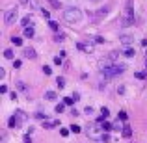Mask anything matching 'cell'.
<instances>
[{"label": "cell", "mask_w": 147, "mask_h": 143, "mask_svg": "<svg viewBox=\"0 0 147 143\" xmlns=\"http://www.w3.org/2000/svg\"><path fill=\"white\" fill-rule=\"evenodd\" d=\"M63 19H65V22L76 24V22L82 21V11H80L78 7H65L63 9Z\"/></svg>", "instance_id": "1"}, {"label": "cell", "mask_w": 147, "mask_h": 143, "mask_svg": "<svg viewBox=\"0 0 147 143\" xmlns=\"http://www.w3.org/2000/svg\"><path fill=\"white\" fill-rule=\"evenodd\" d=\"M100 73H102L104 76H108V78H112V76H117L121 75V73H125V65L123 63H114V65H100Z\"/></svg>", "instance_id": "2"}, {"label": "cell", "mask_w": 147, "mask_h": 143, "mask_svg": "<svg viewBox=\"0 0 147 143\" xmlns=\"http://www.w3.org/2000/svg\"><path fill=\"white\" fill-rule=\"evenodd\" d=\"M132 24H134V13H132V7L129 6L121 17V26H132Z\"/></svg>", "instance_id": "3"}, {"label": "cell", "mask_w": 147, "mask_h": 143, "mask_svg": "<svg viewBox=\"0 0 147 143\" xmlns=\"http://www.w3.org/2000/svg\"><path fill=\"white\" fill-rule=\"evenodd\" d=\"M17 15H19L17 7H9V9H6V13H4V22H6L7 26L13 24V22L17 21Z\"/></svg>", "instance_id": "4"}, {"label": "cell", "mask_w": 147, "mask_h": 143, "mask_svg": "<svg viewBox=\"0 0 147 143\" xmlns=\"http://www.w3.org/2000/svg\"><path fill=\"white\" fill-rule=\"evenodd\" d=\"M88 136H90L91 140L102 141V138H104V130H102V126H93V128H90V130H88Z\"/></svg>", "instance_id": "5"}, {"label": "cell", "mask_w": 147, "mask_h": 143, "mask_svg": "<svg viewBox=\"0 0 147 143\" xmlns=\"http://www.w3.org/2000/svg\"><path fill=\"white\" fill-rule=\"evenodd\" d=\"M22 123H24V121H22V119L19 117L17 113H15V115H11V117H9L7 125H9V128H21V125H22Z\"/></svg>", "instance_id": "6"}, {"label": "cell", "mask_w": 147, "mask_h": 143, "mask_svg": "<svg viewBox=\"0 0 147 143\" xmlns=\"http://www.w3.org/2000/svg\"><path fill=\"white\" fill-rule=\"evenodd\" d=\"M119 41H121L123 45H127V47H130V45L134 43V36H130V34H123V36H119Z\"/></svg>", "instance_id": "7"}, {"label": "cell", "mask_w": 147, "mask_h": 143, "mask_svg": "<svg viewBox=\"0 0 147 143\" xmlns=\"http://www.w3.org/2000/svg\"><path fill=\"white\" fill-rule=\"evenodd\" d=\"M22 54H24V58H30V60H34V58L37 56L34 48H24V50H22Z\"/></svg>", "instance_id": "8"}, {"label": "cell", "mask_w": 147, "mask_h": 143, "mask_svg": "<svg viewBox=\"0 0 147 143\" xmlns=\"http://www.w3.org/2000/svg\"><path fill=\"white\" fill-rule=\"evenodd\" d=\"M78 48L86 50V52H91V50H93V45L91 43H78Z\"/></svg>", "instance_id": "9"}, {"label": "cell", "mask_w": 147, "mask_h": 143, "mask_svg": "<svg viewBox=\"0 0 147 143\" xmlns=\"http://www.w3.org/2000/svg\"><path fill=\"white\" fill-rule=\"evenodd\" d=\"M34 34H36V32H34V28H32V26L24 28V37H34Z\"/></svg>", "instance_id": "10"}, {"label": "cell", "mask_w": 147, "mask_h": 143, "mask_svg": "<svg viewBox=\"0 0 147 143\" xmlns=\"http://www.w3.org/2000/svg\"><path fill=\"white\" fill-rule=\"evenodd\" d=\"M56 84H58V87H60V89H63V87H65V78L58 76V78H56Z\"/></svg>", "instance_id": "11"}, {"label": "cell", "mask_w": 147, "mask_h": 143, "mask_svg": "<svg viewBox=\"0 0 147 143\" xmlns=\"http://www.w3.org/2000/svg\"><path fill=\"white\" fill-rule=\"evenodd\" d=\"M60 125V121H47L45 123V128H54V126Z\"/></svg>", "instance_id": "12"}, {"label": "cell", "mask_w": 147, "mask_h": 143, "mask_svg": "<svg viewBox=\"0 0 147 143\" xmlns=\"http://www.w3.org/2000/svg\"><path fill=\"white\" fill-rule=\"evenodd\" d=\"M45 99L47 100H56V93H54V91H47V93H45Z\"/></svg>", "instance_id": "13"}, {"label": "cell", "mask_w": 147, "mask_h": 143, "mask_svg": "<svg viewBox=\"0 0 147 143\" xmlns=\"http://www.w3.org/2000/svg\"><path fill=\"white\" fill-rule=\"evenodd\" d=\"M11 43H13L15 45V47H21V45H22V39H21V37H11Z\"/></svg>", "instance_id": "14"}, {"label": "cell", "mask_w": 147, "mask_h": 143, "mask_svg": "<svg viewBox=\"0 0 147 143\" xmlns=\"http://www.w3.org/2000/svg\"><path fill=\"white\" fill-rule=\"evenodd\" d=\"M134 54H136V52H134V48H130V47H129V48L125 50V52H123V56H127V58H132Z\"/></svg>", "instance_id": "15"}, {"label": "cell", "mask_w": 147, "mask_h": 143, "mask_svg": "<svg viewBox=\"0 0 147 143\" xmlns=\"http://www.w3.org/2000/svg\"><path fill=\"white\" fill-rule=\"evenodd\" d=\"M30 2V7H34V9H41L39 7V0H28Z\"/></svg>", "instance_id": "16"}, {"label": "cell", "mask_w": 147, "mask_h": 143, "mask_svg": "<svg viewBox=\"0 0 147 143\" xmlns=\"http://www.w3.org/2000/svg\"><path fill=\"white\" fill-rule=\"evenodd\" d=\"M4 58H7V60H13V50H11V48L4 50Z\"/></svg>", "instance_id": "17"}, {"label": "cell", "mask_w": 147, "mask_h": 143, "mask_svg": "<svg viewBox=\"0 0 147 143\" xmlns=\"http://www.w3.org/2000/svg\"><path fill=\"white\" fill-rule=\"evenodd\" d=\"M123 136H125V138H130V136H132V130H130L129 126H123Z\"/></svg>", "instance_id": "18"}, {"label": "cell", "mask_w": 147, "mask_h": 143, "mask_svg": "<svg viewBox=\"0 0 147 143\" xmlns=\"http://www.w3.org/2000/svg\"><path fill=\"white\" fill-rule=\"evenodd\" d=\"M54 41H56V43H61V41H65V36L63 34H56V36H54Z\"/></svg>", "instance_id": "19"}, {"label": "cell", "mask_w": 147, "mask_h": 143, "mask_svg": "<svg viewBox=\"0 0 147 143\" xmlns=\"http://www.w3.org/2000/svg\"><path fill=\"white\" fill-rule=\"evenodd\" d=\"M69 130H71L73 134H78V132H80V130H82V128H80L78 125H71V126H69Z\"/></svg>", "instance_id": "20"}, {"label": "cell", "mask_w": 147, "mask_h": 143, "mask_svg": "<svg viewBox=\"0 0 147 143\" xmlns=\"http://www.w3.org/2000/svg\"><path fill=\"white\" fill-rule=\"evenodd\" d=\"M102 130H104V132H110V130H114V125H110V123H104V125H102Z\"/></svg>", "instance_id": "21"}, {"label": "cell", "mask_w": 147, "mask_h": 143, "mask_svg": "<svg viewBox=\"0 0 147 143\" xmlns=\"http://www.w3.org/2000/svg\"><path fill=\"white\" fill-rule=\"evenodd\" d=\"M100 115H102V117L106 119L108 115H110V111H108V108H100Z\"/></svg>", "instance_id": "22"}, {"label": "cell", "mask_w": 147, "mask_h": 143, "mask_svg": "<svg viewBox=\"0 0 147 143\" xmlns=\"http://www.w3.org/2000/svg\"><path fill=\"white\" fill-rule=\"evenodd\" d=\"M22 26H24V28H28V22H30V17H28V15H26V17H22Z\"/></svg>", "instance_id": "23"}, {"label": "cell", "mask_w": 147, "mask_h": 143, "mask_svg": "<svg viewBox=\"0 0 147 143\" xmlns=\"http://www.w3.org/2000/svg\"><path fill=\"white\" fill-rule=\"evenodd\" d=\"M63 108H65V106L60 102V104H56V108H54V110H56V113H61V111H63Z\"/></svg>", "instance_id": "24"}, {"label": "cell", "mask_w": 147, "mask_h": 143, "mask_svg": "<svg viewBox=\"0 0 147 143\" xmlns=\"http://www.w3.org/2000/svg\"><path fill=\"white\" fill-rule=\"evenodd\" d=\"M49 26H50L52 30H58V28H60V24H58L56 21H50V22H49Z\"/></svg>", "instance_id": "25"}, {"label": "cell", "mask_w": 147, "mask_h": 143, "mask_svg": "<svg viewBox=\"0 0 147 143\" xmlns=\"http://www.w3.org/2000/svg\"><path fill=\"white\" fill-rule=\"evenodd\" d=\"M49 2H50V6H52V7L60 9V2H58V0H49Z\"/></svg>", "instance_id": "26"}, {"label": "cell", "mask_w": 147, "mask_h": 143, "mask_svg": "<svg viewBox=\"0 0 147 143\" xmlns=\"http://www.w3.org/2000/svg\"><path fill=\"white\" fill-rule=\"evenodd\" d=\"M84 113H86V115H88V117H90V115H91V113H93V108H91V106H88V108H86V110H84Z\"/></svg>", "instance_id": "27"}, {"label": "cell", "mask_w": 147, "mask_h": 143, "mask_svg": "<svg viewBox=\"0 0 147 143\" xmlns=\"http://www.w3.org/2000/svg\"><path fill=\"white\" fill-rule=\"evenodd\" d=\"M63 102H65V104H69V106H71V104H73V102H75V99H73V97H67V99H65V100H63Z\"/></svg>", "instance_id": "28"}, {"label": "cell", "mask_w": 147, "mask_h": 143, "mask_svg": "<svg viewBox=\"0 0 147 143\" xmlns=\"http://www.w3.org/2000/svg\"><path fill=\"white\" fill-rule=\"evenodd\" d=\"M119 119H121V121H127V111H119Z\"/></svg>", "instance_id": "29"}, {"label": "cell", "mask_w": 147, "mask_h": 143, "mask_svg": "<svg viewBox=\"0 0 147 143\" xmlns=\"http://www.w3.org/2000/svg\"><path fill=\"white\" fill-rule=\"evenodd\" d=\"M108 13V7H100V9H99V15H100V17H102V15H106Z\"/></svg>", "instance_id": "30"}, {"label": "cell", "mask_w": 147, "mask_h": 143, "mask_svg": "<svg viewBox=\"0 0 147 143\" xmlns=\"http://www.w3.org/2000/svg\"><path fill=\"white\" fill-rule=\"evenodd\" d=\"M134 76H136L138 80H144V78H145V73H136V75H134Z\"/></svg>", "instance_id": "31"}, {"label": "cell", "mask_w": 147, "mask_h": 143, "mask_svg": "<svg viewBox=\"0 0 147 143\" xmlns=\"http://www.w3.org/2000/svg\"><path fill=\"white\" fill-rule=\"evenodd\" d=\"M95 43H99V45L104 43V37H102V36H97V37H95Z\"/></svg>", "instance_id": "32"}, {"label": "cell", "mask_w": 147, "mask_h": 143, "mask_svg": "<svg viewBox=\"0 0 147 143\" xmlns=\"http://www.w3.org/2000/svg\"><path fill=\"white\" fill-rule=\"evenodd\" d=\"M43 73H45V75H50V73H52V69H50L49 65H45V67H43Z\"/></svg>", "instance_id": "33"}, {"label": "cell", "mask_w": 147, "mask_h": 143, "mask_svg": "<svg viewBox=\"0 0 147 143\" xmlns=\"http://www.w3.org/2000/svg\"><path fill=\"white\" fill-rule=\"evenodd\" d=\"M60 132H61V136H63V138H65V136H69V132H71V130H67V128H61V130H60Z\"/></svg>", "instance_id": "34"}, {"label": "cell", "mask_w": 147, "mask_h": 143, "mask_svg": "<svg viewBox=\"0 0 147 143\" xmlns=\"http://www.w3.org/2000/svg\"><path fill=\"white\" fill-rule=\"evenodd\" d=\"M54 63H56V65H61V56H56V58H54Z\"/></svg>", "instance_id": "35"}, {"label": "cell", "mask_w": 147, "mask_h": 143, "mask_svg": "<svg viewBox=\"0 0 147 143\" xmlns=\"http://www.w3.org/2000/svg\"><path fill=\"white\" fill-rule=\"evenodd\" d=\"M17 86H19V89H26V86H24V82H19V84H17Z\"/></svg>", "instance_id": "36"}, {"label": "cell", "mask_w": 147, "mask_h": 143, "mask_svg": "<svg viewBox=\"0 0 147 143\" xmlns=\"http://www.w3.org/2000/svg\"><path fill=\"white\" fill-rule=\"evenodd\" d=\"M0 93H7V87L6 86H0Z\"/></svg>", "instance_id": "37"}, {"label": "cell", "mask_w": 147, "mask_h": 143, "mask_svg": "<svg viewBox=\"0 0 147 143\" xmlns=\"http://www.w3.org/2000/svg\"><path fill=\"white\" fill-rule=\"evenodd\" d=\"M24 143H32V140H30V136H24Z\"/></svg>", "instance_id": "38"}, {"label": "cell", "mask_w": 147, "mask_h": 143, "mask_svg": "<svg viewBox=\"0 0 147 143\" xmlns=\"http://www.w3.org/2000/svg\"><path fill=\"white\" fill-rule=\"evenodd\" d=\"M145 71H147V58H145Z\"/></svg>", "instance_id": "39"}, {"label": "cell", "mask_w": 147, "mask_h": 143, "mask_svg": "<svg viewBox=\"0 0 147 143\" xmlns=\"http://www.w3.org/2000/svg\"><path fill=\"white\" fill-rule=\"evenodd\" d=\"M90 2H99V0H90Z\"/></svg>", "instance_id": "40"}, {"label": "cell", "mask_w": 147, "mask_h": 143, "mask_svg": "<svg viewBox=\"0 0 147 143\" xmlns=\"http://www.w3.org/2000/svg\"><path fill=\"white\" fill-rule=\"evenodd\" d=\"M145 54H147V52H145Z\"/></svg>", "instance_id": "41"}]
</instances>
